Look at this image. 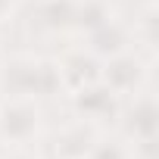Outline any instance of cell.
<instances>
[{"label": "cell", "mask_w": 159, "mask_h": 159, "mask_svg": "<svg viewBox=\"0 0 159 159\" xmlns=\"http://www.w3.org/2000/svg\"><path fill=\"white\" fill-rule=\"evenodd\" d=\"M19 10V0H0V25H7Z\"/></svg>", "instance_id": "13"}, {"label": "cell", "mask_w": 159, "mask_h": 159, "mask_svg": "<svg viewBox=\"0 0 159 159\" xmlns=\"http://www.w3.org/2000/svg\"><path fill=\"white\" fill-rule=\"evenodd\" d=\"M122 137L131 143L134 159H156V137H159V109L150 91L131 94V106L119 112Z\"/></svg>", "instance_id": "2"}, {"label": "cell", "mask_w": 159, "mask_h": 159, "mask_svg": "<svg viewBox=\"0 0 159 159\" xmlns=\"http://www.w3.org/2000/svg\"><path fill=\"white\" fill-rule=\"evenodd\" d=\"M69 100H72V109H75L78 119H84V122H91L97 128H103L106 122H116L119 112H122V97H116L100 81L91 84V88H84V91L69 94Z\"/></svg>", "instance_id": "6"}, {"label": "cell", "mask_w": 159, "mask_h": 159, "mask_svg": "<svg viewBox=\"0 0 159 159\" xmlns=\"http://www.w3.org/2000/svg\"><path fill=\"white\" fill-rule=\"evenodd\" d=\"M53 69H56L59 91H66V94L84 91V88H91V84L100 81V59L88 47L66 50L59 59H53Z\"/></svg>", "instance_id": "5"}, {"label": "cell", "mask_w": 159, "mask_h": 159, "mask_svg": "<svg viewBox=\"0 0 159 159\" xmlns=\"http://www.w3.org/2000/svg\"><path fill=\"white\" fill-rule=\"evenodd\" d=\"M41 109L34 100L22 97H3L0 100V147L3 150H19L31 147L41 134Z\"/></svg>", "instance_id": "3"}, {"label": "cell", "mask_w": 159, "mask_h": 159, "mask_svg": "<svg viewBox=\"0 0 159 159\" xmlns=\"http://www.w3.org/2000/svg\"><path fill=\"white\" fill-rule=\"evenodd\" d=\"M75 7H78V0H41L38 13H34V22L47 34L75 31Z\"/></svg>", "instance_id": "9"}, {"label": "cell", "mask_w": 159, "mask_h": 159, "mask_svg": "<svg viewBox=\"0 0 159 159\" xmlns=\"http://www.w3.org/2000/svg\"><path fill=\"white\" fill-rule=\"evenodd\" d=\"M100 137V128L84 122V119H72L66 122L53 137H50V156L53 159H88L91 147L97 143Z\"/></svg>", "instance_id": "7"}, {"label": "cell", "mask_w": 159, "mask_h": 159, "mask_svg": "<svg viewBox=\"0 0 159 159\" xmlns=\"http://www.w3.org/2000/svg\"><path fill=\"white\" fill-rule=\"evenodd\" d=\"M143 81H147V62L134 50L116 53L100 62V84H106L116 97H131L143 91Z\"/></svg>", "instance_id": "4"}, {"label": "cell", "mask_w": 159, "mask_h": 159, "mask_svg": "<svg viewBox=\"0 0 159 159\" xmlns=\"http://www.w3.org/2000/svg\"><path fill=\"white\" fill-rule=\"evenodd\" d=\"M50 159H53V156H50Z\"/></svg>", "instance_id": "15"}, {"label": "cell", "mask_w": 159, "mask_h": 159, "mask_svg": "<svg viewBox=\"0 0 159 159\" xmlns=\"http://www.w3.org/2000/svg\"><path fill=\"white\" fill-rule=\"evenodd\" d=\"M88 159H134V150L125 137H97V143L91 147Z\"/></svg>", "instance_id": "11"}, {"label": "cell", "mask_w": 159, "mask_h": 159, "mask_svg": "<svg viewBox=\"0 0 159 159\" xmlns=\"http://www.w3.org/2000/svg\"><path fill=\"white\" fill-rule=\"evenodd\" d=\"M0 91L3 97H22V100H38V97H53L59 94L56 69L50 59H41L34 53H3L0 59Z\"/></svg>", "instance_id": "1"}, {"label": "cell", "mask_w": 159, "mask_h": 159, "mask_svg": "<svg viewBox=\"0 0 159 159\" xmlns=\"http://www.w3.org/2000/svg\"><path fill=\"white\" fill-rule=\"evenodd\" d=\"M109 19H112V13H109L106 0H78V7H75V31L91 34L94 28H100Z\"/></svg>", "instance_id": "10"}, {"label": "cell", "mask_w": 159, "mask_h": 159, "mask_svg": "<svg viewBox=\"0 0 159 159\" xmlns=\"http://www.w3.org/2000/svg\"><path fill=\"white\" fill-rule=\"evenodd\" d=\"M134 38H140L147 47L156 44V10H153V7L137 19V25H134Z\"/></svg>", "instance_id": "12"}, {"label": "cell", "mask_w": 159, "mask_h": 159, "mask_svg": "<svg viewBox=\"0 0 159 159\" xmlns=\"http://www.w3.org/2000/svg\"><path fill=\"white\" fill-rule=\"evenodd\" d=\"M84 47L103 62V59H109V56H116V53L131 50V31H128L122 22L109 19V22H103L100 28H94V31L88 34V44H84Z\"/></svg>", "instance_id": "8"}, {"label": "cell", "mask_w": 159, "mask_h": 159, "mask_svg": "<svg viewBox=\"0 0 159 159\" xmlns=\"http://www.w3.org/2000/svg\"><path fill=\"white\" fill-rule=\"evenodd\" d=\"M0 159H38V156L31 153V147H19V150H7Z\"/></svg>", "instance_id": "14"}]
</instances>
